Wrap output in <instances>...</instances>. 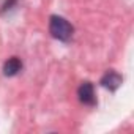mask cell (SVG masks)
I'll list each match as a JSON object with an SVG mask.
<instances>
[{
	"label": "cell",
	"mask_w": 134,
	"mask_h": 134,
	"mask_svg": "<svg viewBox=\"0 0 134 134\" xmlns=\"http://www.w3.org/2000/svg\"><path fill=\"white\" fill-rule=\"evenodd\" d=\"M49 33L52 35V38H55L58 41L68 43V41H71V38L74 35V27L65 18L54 14L49 19Z\"/></svg>",
	"instance_id": "obj_1"
},
{
	"label": "cell",
	"mask_w": 134,
	"mask_h": 134,
	"mask_svg": "<svg viewBox=\"0 0 134 134\" xmlns=\"http://www.w3.org/2000/svg\"><path fill=\"white\" fill-rule=\"evenodd\" d=\"M77 96H79V101L85 106H96V96H95V87L92 82L85 81L79 85L77 88Z\"/></svg>",
	"instance_id": "obj_2"
},
{
	"label": "cell",
	"mask_w": 134,
	"mask_h": 134,
	"mask_svg": "<svg viewBox=\"0 0 134 134\" xmlns=\"http://www.w3.org/2000/svg\"><path fill=\"white\" fill-rule=\"evenodd\" d=\"M121 82H123V77H121L117 71H114V70L107 71V73L101 77V81H99V84H101L104 88L110 90V92H115V90L121 85Z\"/></svg>",
	"instance_id": "obj_3"
},
{
	"label": "cell",
	"mask_w": 134,
	"mask_h": 134,
	"mask_svg": "<svg viewBox=\"0 0 134 134\" xmlns=\"http://www.w3.org/2000/svg\"><path fill=\"white\" fill-rule=\"evenodd\" d=\"M21 70H22V62H21L19 57H10V58L3 63V74H5L7 77L16 76Z\"/></svg>",
	"instance_id": "obj_4"
},
{
	"label": "cell",
	"mask_w": 134,
	"mask_h": 134,
	"mask_svg": "<svg viewBox=\"0 0 134 134\" xmlns=\"http://www.w3.org/2000/svg\"><path fill=\"white\" fill-rule=\"evenodd\" d=\"M18 3V0H5V3L2 5V8H0V13H5V11H10L14 5Z\"/></svg>",
	"instance_id": "obj_5"
}]
</instances>
